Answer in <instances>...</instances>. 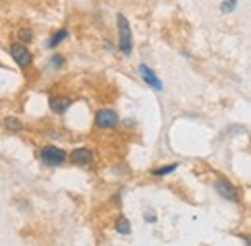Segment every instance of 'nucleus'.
I'll use <instances>...</instances> for the list:
<instances>
[{
  "mask_svg": "<svg viewBox=\"0 0 251 246\" xmlns=\"http://www.w3.org/2000/svg\"><path fill=\"white\" fill-rule=\"evenodd\" d=\"M18 37H19L21 43H29L33 39V33H31V29H19L18 31Z\"/></svg>",
  "mask_w": 251,
  "mask_h": 246,
  "instance_id": "ddd939ff",
  "label": "nucleus"
},
{
  "mask_svg": "<svg viewBox=\"0 0 251 246\" xmlns=\"http://www.w3.org/2000/svg\"><path fill=\"white\" fill-rule=\"evenodd\" d=\"M91 159H93L91 149L77 148V149H74V151H72V161H74L76 165H87V163H91Z\"/></svg>",
  "mask_w": 251,
  "mask_h": 246,
  "instance_id": "0eeeda50",
  "label": "nucleus"
},
{
  "mask_svg": "<svg viewBox=\"0 0 251 246\" xmlns=\"http://www.w3.org/2000/svg\"><path fill=\"white\" fill-rule=\"evenodd\" d=\"M62 62H64V56H60V54L52 58V64H54V66H62Z\"/></svg>",
  "mask_w": 251,
  "mask_h": 246,
  "instance_id": "2eb2a0df",
  "label": "nucleus"
},
{
  "mask_svg": "<svg viewBox=\"0 0 251 246\" xmlns=\"http://www.w3.org/2000/svg\"><path fill=\"white\" fill-rule=\"evenodd\" d=\"M139 72H141V76H143L145 84H149L153 89H156V91H160V89H162V82L156 78V74H154L151 68H147L145 64H141V66H139Z\"/></svg>",
  "mask_w": 251,
  "mask_h": 246,
  "instance_id": "423d86ee",
  "label": "nucleus"
},
{
  "mask_svg": "<svg viewBox=\"0 0 251 246\" xmlns=\"http://www.w3.org/2000/svg\"><path fill=\"white\" fill-rule=\"evenodd\" d=\"M116 231L122 233V235H130V231H132L130 221H128L126 217H118V221H116Z\"/></svg>",
  "mask_w": 251,
  "mask_h": 246,
  "instance_id": "9b49d317",
  "label": "nucleus"
},
{
  "mask_svg": "<svg viewBox=\"0 0 251 246\" xmlns=\"http://www.w3.org/2000/svg\"><path fill=\"white\" fill-rule=\"evenodd\" d=\"M178 169V163H170V165H164V167H158V169H153V175L154 177H164V175H170L172 171Z\"/></svg>",
  "mask_w": 251,
  "mask_h": 246,
  "instance_id": "9d476101",
  "label": "nucleus"
},
{
  "mask_svg": "<svg viewBox=\"0 0 251 246\" xmlns=\"http://www.w3.org/2000/svg\"><path fill=\"white\" fill-rule=\"evenodd\" d=\"M10 52H12V58H14L19 66H29L31 60H33L29 49H27L23 43H14V45L10 47Z\"/></svg>",
  "mask_w": 251,
  "mask_h": 246,
  "instance_id": "20e7f679",
  "label": "nucleus"
},
{
  "mask_svg": "<svg viewBox=\"0 0 251 246\" xmlns=\"http://www.w3.org/2000/svg\"><path fill=\"white\" fill-rule=\"evenodd\" d=\"M4 124H6V128L8 130H12V132H21V122L18 120V118H14V116H8L6 120H4Z\"/></svg>",
  "mask_w": 251,
  "mask_h": 246,
  "instance_id": "f8f14e48",
  "label": "nucleus"
},
{
  "mask_svg": "<svg viewBox=\"0 0 251 246\" xmlns=\"http://www.w3.org/2000/svg\"><path fill=\"white\" fill-rule=\"evenodd\" d=\"M145 221H151V223H154V221H156V217H154V215H153V213H147V215H145Z\"/></svg>",
  "mask_w": 251,
  "mask_h": 246,
  "instance_id": "dca6fc26",
  "label": "nucleus"
},
{
  "mask_svg": "<svg viewBox=\"0 0 251 246\" xmlns=\"http://www.w3.org/2000/svg\"><path fill=\"white\" fill-rule=\"evenodd\" d=\"M118 122H120L118 112L112 111V109H100L99 112L95 114V124H97L99 128H104V130L118 126Z\"/></svg>",
  "mask_w": 251,
  "mask_h": 246,
  "instance_id": "7ed1b4c3",
  "label": "nucleus"
},
{
  "mask_svg": "<svg viewBox=\"0 0 251 246\" xmlns=\"http://www.w3.org/2000/svg\"><path fill=\"white\" fill-rule=\"evenodd\" d=\"M220 8H222V12H232V10L236 8V0H230V2H224V4L220 6Z\"/></svg>",
  "mask_w": 251,
  "mask_h": 246,
  "instance_id": "4468645a",
  "label": "nucleus"
},
{
  "mask_svg": "<svg viewBox=\"0 0 251 246\" xmlns=\"http://www.w3.org/2000/svg\"><path fill=\"white\" fill-rule=\"evenodd\" d=\"M214 190L224 198V200H228V201H238V192H236V188H234L232 182L226 180V179L216 180V182H214Z\"/></svg>",
  "mask_w": 251,
  "mask_h": 246,
  "instance_id": "39448f33",
  "label": "nucleus"
},
{
  "mask_svg": "<svg viewBox=\"0 0 251 246\" xmlns=\"http://www.w3.org/2000/svg\"><path fill=\"white\" fill-rule=\"evenodd\" d=\"M68 37V29H60V31H56L52 37L49 39V43H47V49H54L56 45H60L64 39Z\"/></svg>",
  "mask_w": 251,
  "mask_h": 246,
  "instance_id": "1a4fd4ad",
  "label": "nucleus"
},
{
  "mask_svg": "<svg viewBox=\"0 0 251 246\" xmlns=\"http://www.w3.org/2000/svg\"><path fill=\"white\" fill-rule=\"evenodd\" d=\"M116 23H118V31H120V50L124 54H130L132 52V29H130V23H128L126 16L118 14Z\"/></svg>",
  "mask_w": 251,
  "mask_h": 246,
  "instance_id": "f257e3e1",
  "label": "nucleus"
},
{
  "mask_svg": "<svg viewBox=\"0 0 251 246\" xmlns=\"http://www.w3.org/2000/svg\"><path fill=\"white\" fill-rule=\"evenodd\" d=\"M39 157H41V161H43L45 165L56 167V165H60V163L66 159V151L60 148H56V146H45V148L41 149Z\"/></svg>",
  "mask_w": 251,
  "mask_h": 246,
  "instance_id": "f03ea898",
  "label": "nucleus"
},
{
  "mask_svg": "<svg viewBox=\"0 0 251 246\" xmlns=\"http://www.w3.org/2000/svg\"><path fill=\"white\" fill-rule=\"evenodd\" d=\"M72 105V99L68 97H50V109L56 114H64Z\"/></svg>",
  "mask_w": 251,
  "mask_h": 246,
  "instance_id": "6e6552de",
  "label": "nucleus"
}]
</instances>
